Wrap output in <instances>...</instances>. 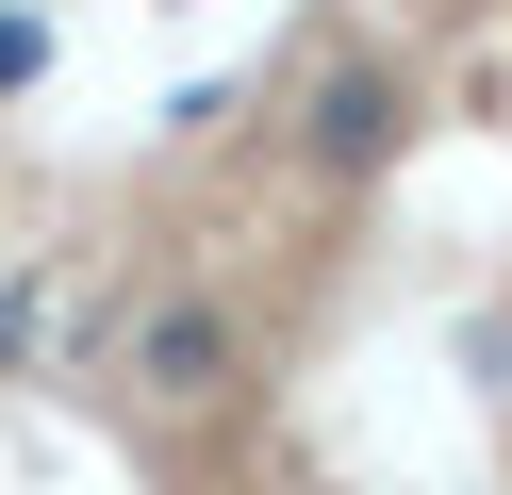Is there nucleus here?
I'll list each match as a JSON object with an SVG mask.
<instances>
[{"mask_svg":"<svg viewBox=\"0 0 512 495\" xmlns=\"http://www.w3.org/2000/svg\"><path fill=\"white\" fill-rule=\"evenodd\" d=\"M133 363H149V396H215L232 380V314H215V297H166V314L133 330Z\"/></svg>","mask_w":512,"mask_h":495,"instance_id":"nucleus-2","label":"nucleus"},{"mask_svg":"<svg viewBox=\"0 0 512 495\" xmlns=\"http://www.w3.org/2000/svg\"><path fill=\"white\" fill-rule=\"evenodd\" d=\"M298 149H314V165H380V149H397V66H364V50H347L331 83H314Z\"/></svg>","mask_w":512,"mask_h":495,"instance_id":"nucleus-1","label":"nucleus"}]
</instances>
